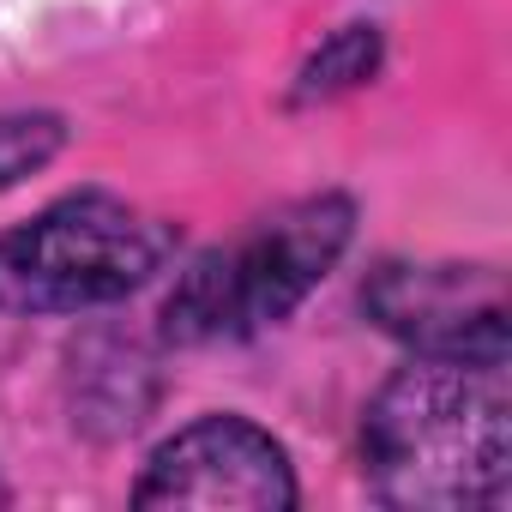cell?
I'll return each instance as SVG.
<instances>
[{
	"mask_svg": "<svg viewBox=\"0 0 512 512\" xmlns=\"http://www.w3.org/2000/svg\"><path fill=\"white\" fill-rule=\"evenodd\" d=\"M362 482L380 506H500L512 482L506 362L410 356L362 410Z\"/></svg>",
	"mask_w": 512,
	"mask_h": 512,
	"instance_id": "obj_1",
	"label": "cell"
},
{
	"mask_svg": "<svg viewBox=\"0 0 512 512\" xmlns=\"http://www.w3.org/2000/svg\"><path fill=\"white\" fill-rule=\"evenodd\" d=\"M356 241V199L350 193H308L278 205L235 241L187 260L163 296V338L169 344H241L284 326L350 253Z\"/></svg>",
	"mask_w": 512,
	"mask_h": 512,
	"instance_id": "obj_2",
	"label": "cell"
},
{
	"mask_svg": "<svg viewBox=\"0 0 512 512\" xmlns=\"http://www.w3.org/2000/svg\"><path fill=\"white\" fill-rule=\"evenodd\" d=\"M181 247V229L109 187H79L0 229V314L49 320L139 296Z\"/></svg>",
	"mask_w": 512,
	"mask_h": 512,
	"instance_id": "obj_3",
	"label": "cell"
},
{
	"mask_svg": "<svg viewBox=\"0 0 512 512\" xmlns=\"http://www.w3.org/2000/svg\"><path fill=\"white\" fill-rule=\"evenodd\" d=\"M127 500L193 512H290L302 500V482L272 428H260L241 410H211L175 428L145 458Z\"/></svg>",
	"mask_w": 512,
	"mask_h": 512,
	"instance_id": "obj_4",
	"label": "cell"
},
{
	"mask_svg": "<svg viewBox=\"0 0 512 512\" xmlns=\"http://www.w3.org/2000/svg\"><path fill=\"white\" fill-rule=\"evenodd\" d=\"M362 314L410 356L506 362V284L494 266L458 260H380L362 278Z\"/></svg>",
	"mask_w": 512,
	"mask_h": 512,
	"instance_id": "obj_5",
	"label": "cell"
},
{
	"mask_svg": "<svg viewBox=\"0 0 512 512\" xmlns=\"http://www.w3.org/2000/svg\"><path fill=\"white\" fill-rule=\"evenodd\" d=\"M380 61H386V37H380V25H374V19L338 25V31H332L308 61H302V73H296V85H290V103H296V109L338 103V97H350V91L374 85Z\"/></svg>",
	"mask_w": 512,
	"mask_h": 512,
	"instance_id": "obj_6",
	"label": "cell"
},
{
	"mask_svg": "<svg viewBox=\"0 0 512 512\" xmlns=\"http://www.w3.org/2000/svg\"><path fill=\"white\" fill-rule=\"evenodd\" d=\"M67 145V121L49 109H7L0 115V193L19 187L25 175L49 169Z\"/></svg>",
	"mask_w": 512,
	"mask_h": 512,
	"instance_id": "obj_7",
	"label": "cell"
},
{
	"mask_svg": "<svg viewBox=\"0 0 512 512\" xmlns=\"http://www.w3.org/2000/svg\"><path fill=\"white\" fill-rule=\"evenodd\" d=\"M7 500H13V488H7V482H0V506H7Z\"/></svg>",
	"mask_w": 512,
	"mask_h": 512,
	"instance_id": "obj_8",
	"label": "cell"
}]
</instances>
